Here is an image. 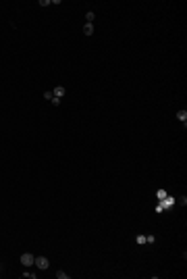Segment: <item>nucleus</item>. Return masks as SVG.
<instances>
[{
	"label": "nucleus",
	"instance_id": "39448f33",
	"mask_svg": "<svg viewBox=\"0 0 187 279\" xmlns=\"http://www.w3.org/2000/svg\"><path fill=\"white\" fill-rule=\"evenodd\" d=\"M83 33H85V36H91V33H93V25H91V23H85V25H83Z\"/></svg>",
	"mask_w": 187,
	"mask_h": 279
},
{
	"label": "nucleus",
	"instance_id": "6e6552de",
	"mask_svg": "<svg viewBox=\"0 0 187 279\" xmlns=\"http://www.w3.org/2000/svg\"><path fill=\"white\" fill-rule=\"evenodd\" d=\"M56 277H58V279H69V275H67L64 271H56Z\"/></svg>",
	"mask_w": 187,
	"mask_h": 279
},
{
	"label": "nucleus",
	"instance_id": "20e7f679",
	"mask_svg": "<svg viewBox=\"0 0 187 279\" xmlns=\"http://www.w3.org/2000/svg\"><path fill=\"white\" fill-rule=\"evenodd\" d=\"M177 119H179V121H183V125H185V121H187V110H185V108L177 112Z\"/></svg>",
	"mask_w": 187,
	"mask_h": 279
},
{
	"label": "nucleus",
	"instance_id": "7ed1b4c3",
	"mask_svg": "<svg viewBox=\"0 0 187 279\" xmlns=\"http://www.w3.org/2000/svg\"><path fill=\"white\" fill-rule=\"evenodd\" d=\"M52 94H54L56 98H62V96H64V88H62V85H56V88L52 90Z\"/></svg>",
	"mask_w": 187,
	"mask_h": 279
},
{
	"label": "nucleus",
	"instance_id": "f03ea898",
	"mask_svg": "<svg viewBox=\"0 0 187 279\" xmlns=\"http://www.w3.org/2000/svg\"><path fill=\"white\" fill-rule=\"evenodd\" d=\"M40 271H44V269H48V258L46 256H35V263H33Z\"/></svg>",
	"mask_w": 187,
	"mask_h": 279
},
{
	"label": "nucleus",
	"instance_id": "f8f14e48",
	"mask_svg": "<svg viewBox=\"0 0 187 279\" xmlns=\"http://www.w3.org/2000/svg\"><path fill=\"white\" fill-rule=\"evenodd\" d=\"M52 104H54V106H60V98L54 96V98H52Z\"/></svg>",
	"mask_w": 187,
	"mask_h": 279
},
{
	"label": "nucleus",
	"instance_id": "f257e3e1",
	"mask_svg": "<svg viewBox=\"0 0 187 279\" xmlns=\"http://www.w3.org/2000/svg\"><path fill=\"white\" fill-rule=\"evenodd\" d=\"M33 263H35V256H33V254H29V252L21 254V265H23V267H33Z\"/></svg>",
	"mask_w": 187,
	"mask_h": 279
},
{
	"label": "nucleus",
	"instance_id": "423d86ee",
	"mask_svg": "<svg viewBox=\"0 0 187 279\" xmlns=\"http://www.w3.org/2000/svg\"><path fill=\"white\" fill-rule=\"evenodd\" d=\"M93 19H96V15H93V13L89 11V13L85 15V21H87V23H93Z\"/></svg>",
	"mask_w": 187,
	"mask_h": 279
},
{
	"label": "nucleus",
	"instance_id": "9b49d317",
	"mask_svg": "<svg viewBox=\"0 0 187 279\" xmlns=\"http://www.w3.org/2000/svg\"><path fill=\"white\" fill-rule=\"evenodd\" d=\"M154 242H156L154 236H146V244H154Z\"/></svg>",
	"mask_w": 187,
	"mask_h": 279
},
{
	"label": "nucleus",
	"instance_id": "9d476101",
	"mask_svg": "<svg viewBox=\"0 0 187 279\" xmlns=\"http://www.w3.org/2000/svg\"><path fill=\"white\" fill-rule=\"evenodd\" d=\"M23 277H27V279H35V273H29V271H25V273H23Z\"/></svg>",
	"mask_w": 187,
	"mask_h": 279
},
{
	"label": "nucleus",
	"instance_id": "ddd939ff",
	"mask_svg": "<svg viewBox=\"0 0 187 279\" xmlns=\"http://www.w3.org/2000/svg\"><path fill=\"white\" fill-rule=\"evenodd\" d=\"M2 269H4V267H2V265H0V273H2Z\"/></svg>",
	"mask_w": 187,
	"mask_h": 279
},
{
	"label": "nucleus",
	"instance_id": "0eeeda50",
	"mask_svg": "<svg viewBox=\"0 0 187 279\" xmlns=\"http://www.w3.org/2000/svg\"><path fill=\"white\" fill-rule=\"evenodd\" d=\"M135 242H137L139 246H142V244H146V236H142V233H139V236L135 238Z\"/></svg>",
	"mask_w": 187,
	"mask_h": 279
},
{
	"label": "nucleus",
	"instance_id": "1a4fd4ad",
	"mask_svg": "<svg viewBox=\"0 0 187 279\" xmlns=\"http://www.w3.org/2000/svg\"><path fill=\"white\" fill-rule=\"evenodd\" d=\"M44 98H46V100H52V98H54V94H52V90H50V92H44Z\"/></svg>",
	"mask_w": 187,
	"mask_h": 279
}]
</instances>
